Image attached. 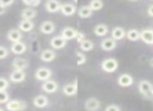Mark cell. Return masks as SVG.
I'll return each instance as SVG.
<instances>
[{"label":"cell","instance_id":"obj_32","mask_svg":"<svg viewBox=\"0 0 153 111\" xmlns=\"http://www.w3.org/2000/svg\"><path fill=\"white\" fill-rule=\"evenodd\" d=\"M22 2L30 7H37L41 3V0H22Z\"/></svg>","mask_w":153,"mask_h":111},{"label":"cell","instance_id":"obj_27","mask_svg":"<svg viewBox=\"0 0 153 111\" xmlns=\"http://www.w3.org/2000/svg\"><path fill=\"white\" fill-rule=\"evenodd\" d=\"M126 37L131 42H136V41L140 40V32L138 30H135V28H131L127 32Z\"/></svg>","mask_w":153,"mask_h":111},{"label":"cell","instance_id":"obj_26","mask_svg":"<svg viewBox=\"0 0 153 111\" xmlns=\"http://www.w3.org/2000/svg\"><path fill=\"white\" fill-rule=\"evenodd\" d=\"M94 35L98 37H105L109 33V28L106 24L101 23V24L96 25V27L94 28Z\"/></svg>","mask_w":153,"mask_h":111},{"label":"cell","instance_id":"obj_36","mask_svg":"<svg viewBox=\"0 0 153 111\" xmlns=\"http://www.w3.org/2000/svg\"><path fill=\"white\" fill-rule=\"evenodd\" d=\"M105 111H121V108H120L119 105L111 104V105H108V106L105 108Z\"/></svg>","mask_w":153,"mask_h":111},{"label":"cell","instance_id":"obj_24","mask_svg":"<svg viewBox=\"0 0 153 111\" xmlns=\"http://www.w3.org/2000/svg\"><path fill=\"white\" fill-rule=\"evenodd\" d=\"M37 16V11L34 7H26L21 11V18L24 20H33Z\"/></svg>","mask_w":153,"mask_h":111},{"label":"cell","instance_id":"obj_33","mask_svg":"<svg viewBox=\"0 0 153 111\" xmlns=\"http://www.w3.org/2000/svg\"><path fill=\"white\" fill-rule=\"evenodd\" d=\"M9 86H10L9 80L5 79V78L0 77V91L1 90H7L9 88Z\"/></svg>","mask_w":153,"mask_h":111},{"label":"cell","instance_id":"obj_18","mask_svg":"<svg viewBox=\"0 0 153 111\" xmlns=\"http://www.w3.org/2000/svg\"><path fill=\"white\" fill-rule=\"evenodd\" d=\"M7 40L11 41L12 43L19 42L22 40V32L19 28H12L9 33H7Z\"/></svg>","mask_w":153,"mask_h":111},{"label":"cell","instance_id":"obj_7","mask_svg":"<svg viewBox=\"0 0 153 111\" xmlns=\"http://www.w3.org/2000/svg\"><path fill=\"white\" fill-rule=\"evenodd\" d=\"M66 44H67V41H66L61 35L53 37V38L51 39V41H49V45H51L53 49H62L66 46Z\"/></svg>","mask_w":153,"mask_h":111},{"label":"cell","instance_id":"obj_16","mask_svg":"<svg viewBox=\"0 0 153 111\" xmlns=\"http://www.w3.org/2000/svg\"><path fill=\"white\" fill-rule=\"evenodd\" d=\"M56 30V25L53 21H49V20H46V21H43L40 25V32L44 35H51L53 34Z\"/></svg>","mask_w":153,"mask_h":111},{"label":"cell","instance_id":"obj_39","mask_svg":"<svg viewBox=\"0 0 153 111\" xmlns=\"http://www.w3.org/2000/svg\"><path fill=\"white\" fill-rule=\"evenodd\" d=\"M7 12V7H2V5L0 4V16L1 15H3V14Z\"/></svg>","mask_w":153,"mask_h":111},{"label":"cell","instance_id":"obj_40","mask_svg":"<svg viewBox=\"0 0 153 111\" xmlns=\"http://www.w3.org/2000/svg\"><path fill=\"white\" fill-rule=\"evenodd\" d=\"M150 64H151V66L153 67V58H152V59H151V60H150Z\"/></svg>","mask_w":153,"mask_h":111},{"label":"cell","instance_id":"obj_14","mask_svg":"<svg viewBox=\"0 0 153 111\" xmlns=\"http://www.w3.org/2000/svg\"><path fill=\"white\" fill-rule=\"evenodd\" d=\"M26 50H27V45L22 41L13 43L11 45V51L14 55H23Z\"/></svg>","mask_w":153,"mask_h":111},{"label":"cell","instance_id":"obj_11","mask_svg":"<svg viewBox=\"0 0 153 111\" xmlns=\"http://www.w3.org/2000/svg\"><path fill=\"white\" fill-rule=\"evenodd\" d=\"M117 41H115L114 39H112L111 37L105 38V39H103L102 42H101V48L105 51H111V50H113V49H115V47H117Z\"/></svg>","mask_w":153,"mask_h":111},{"label":"cell","instance_id":"obj_13","mask_svg":"<svg viewBox=\"0 0 153 111\" xmlns=\"http://www.w3.org/2000/svg\"><path fill=\"white\" fill-rule=\"evenodd\" d=\"M26 73L24 70H16L14 69L13 73L10 75V81L12 83H22L25 80Z\"/></svg>","mask_w":153,"mask_h":111},{"label":"cell","instance_id":"obj_35","mask_svg":"<svg viewBox=\"0 0 153 111\" xmlns=\"http://www.w3.org/2000/svg\"><path fill=\"white\" fill-rule=\"evenodd\" d=\"M84 39H86V36L85 34H84L83 32H80V30H78L76 32V40L78 43H81L82 41L84 40Z\"/></svg>","mask_w":153,"mask_h":111},{"label":"cell","instance_id":"obj_8","mask_svg":"<svg viewBox=\"0 0 153 111\" xmlns=\"http://www.w3.org/2000/svg\"><path fill=\"white\" fill-rule=\"evenodd\" d=\"M62 91L66 96H74L78 93V82L74 81V83L65 84L62 88Z\"/></svg>","mask_w":153,"mask_h":111},{"label":"cell","instance_id":"obj_41","mask_svg":"<svg viewBox=\"0 0 153 111\" xmlns=\"http://www.w3.org/2000/svg\"><path fill=\"white\" fill-rule=\"evenodd\" d=\"M0 111H4V109H3V108H1V107H0Z\"/></svg>","mask_w":153,"mask_h":111},{"label":"cell","instance_id":"obj_22","mask_svg":"<svg viewBox=\"0 0 153 111\" xmlns=\"http://www.w3.org/2000/svg\"><path fill=\"white\" fill-rule=\"evenodd\" d=\"M76 32H78V30H76V28L71 27V26H66V27H64L63 30H62L61 36L63 37L66 41L74 40V39H76Z\"/></svg>","mask_w":153,"mask_h":111},{"label":"cell","instance_id":"obj_2","mask_svg":"<svg viewBox=\"0 0 153 111\" xmlns=\"http://www.w3.org/2000/svg\"><path fill=\"white\" fill-rule=\"evenodd\" d=\"M101 68H102V70H104L105 73H114V71H117V68H119V62H117V60L114 58H107V59H105L104 61H102Z\"/></svg>","mask_w":153,"mask_h":111},{"label":"cell","instance_id":"obj_10","mask_svg":"<svg viewBox=\"0 0 153 111\" xmlns=\"http://www.w3.org/2000/svg\"><path fill=\"white\" fill-rule=\"evenodd\" d=\"M12 66L16 70H25L28 67V61L21 57H16L12 62Z\"/></svg>","mask_w":153,"mask_h":111},{"label":"cell","instance_id":"obj_15","mask_svg":"<svg viewBox=\"0 0 153 111\" xmlns=\"http://www.w3.org/2000/svg\"><path fill=\"white\" fill-rule=\"evenodd\" d=\"M48 103H49L48 98H47L46 95H44V94H39V95L35 96L34 101H33L34 106L36 107V108H40V109L47 107Z\"/></svg>","mask_w":153,"mask_h":111},{"label":"cell","instance_id":"obj_28","mask_svg":"<svg viewBox=\"0 0 153 111\" xmlns=\"http://www.w3.org/2000/svg\"><path fill=\"white\" fill-rule=\"evenodd\" d=\"M79 44H80V48H81V50L85 51V53H87V51H91L94 47V42L90 41V40H88V39H84V40L82 41L81 43H79Z\"/></svg>","mask_w":153,"mask_h":111},{"label":"cell","instance_id":"obj_42","mask_svg":"<svg viewBox=\"0 0 153 111\" xmlns=\"http://www.w3.org/2000/svg\"><path fill=\"white\" fill-rule=\"evenodd\" d=\"M129 1H138V0H129Z\"/></svg>","mask_w":153,"mask_h":111},{"label":"cell","instance_id":"obj_20","mask_svg":"<svg viewBox=\"0 0 153 111\" xmlns=\"http://www.w3.org/2000/svg\"><path fill=\"white\" fill-rule=\"evenodd\" d=\"M56 57H57V55H56V53L53 49H44V50L41 51V53H40L41 61L46 62V63L53 62L56 59Z\"/></svg>","mask_w":153,"mask_h":111},{"label":"cell","instance_id":"obj_25","mask_svg":"<svg viewBox=\"0 0 153 111\" xmlns=\"http://www.w3.org/2000/svg\"><path fill=\"white\" fill-rule=\"evenodd\" d=\"M94 14L92 10L90 9L89 5H82L79 10H78V15H79L80 18H83V19H87V18H90Z\"/></svg>","mask_w":153,"mask_h":111},{"label":"cell","instance_id":"obj_19","mask_svg":"<svg viewBox=\"0 0 153 111\" xmlns=\"http://www.w3.org/2000/svg\"><path fill=\"white\" fill-rule=\"evenodd\" d=\"M60 11L66 17H71V16H74L76 14V7L74 3H63L61 5V10Z\"/></svg>","mask_w":153,"mask_h":111},{"label":"cell","instance_id":"obj_9","mask_svg":"<svg viewBox=\"0 0 153 111\" xmlns=\"http://www.w3.org/2000/svg\"><path fill=\"white\" fill-rule=\"evenodd\" d=\"M133 77L129 73H122L117 78V85L121 86V87H129L133 84Z\"/></svg>","mask_w":153,"mask_h":111},{"label":"cell","instance_id":"obj_6","mask_svg":"<svg viewBox=\"0 0 153 111\" xmlns=\"http://www.w3.org/2000/svg\"><path fill=\"white\" fill-rule=\"evenodd\" d=\"M41 88H42L43 91L46 92V93H55V92L59 89V85H58V83L56 81L49 79L43 82L42 85H41Z\"/></svg>","mask_w":153,"mask_h":111},{"label":"cell","instance_id":"obj_5","mask_svg":"<svg viewBox=\"0 0 153 111\" xmlns=\"http://www.w3.org/2000/svg\"><path fill=\"white\" fill-rule=\"evenodd\" d=\"M84 108L86 111H98L101 108V102L97 98H88L84 103Z\"/></svg>","mask_w":153,"mask_h":111},{"label":"cell","instance_id":"obj_4","mask_svg":"<svg viewBox=\"0 0 153 111\" xmlns=\"http://www.w3.org/2000/svg\"><path fill=\"white\" fill-rule=\"evenodd\" d=\"M53 75V71L51 69H49L48 67H40L38 68L36 71H35V78L38 81H46V80H49Z\"/></svg>","mask_w":153,"mask_h":111},{"label":"cell","instance_id":"obj_44","mask_svg":"<svg viewBox=\"0 0 153 111\" xmlns=\"http://www.w3.org/2000/svg\"><path fill=\"white\" fill-rule=\"evenodd\" d=\"M152 1H153V0H152Z\"/></svg>","mask_w":153,"mask_h":111},{"label":"cell","instance_id":"obj_23","mask_svg":"<svg viewBox=\"0 0 153 111\" xmlns=\"http://www.w3.org/2000/svg\"><path fill=\"white\" fill-rule=\"evenodd\" d=\"M35 27V23L33 20H24L22 19L21 21L19 22L18 24V28H19L21 32H24V33H30L34 30Z\"/></svg>","mask_w":153,"mask_h":111},{"label":"cell","instance_id":"obj_31","mask_svg":"<svg viewBox=\"0 0 153 111\" xmlns=\"http://www.w3.org/2000/svg\"><path fill=\"white\" fill-rule=\"evenodd\" d=\"M10 101V93L7 90L0 91V104H7Z\"/></svg>","mask_w":153,"mask_h":111},{"label":"cell","instance_id":"obj_17","mask_svg":"<svg viewBox=\"0 0 153 111\" xmlns=\"http://www.w3.org/2000/svg\"><path fill=\"white\" fill-rule=\"evenodd\" d=\"M61 3L58 0H47L45 2V10L48 13H58L61 10Z\"/></svg>","mask_w":153,"mask_h":111},{"label":"cell","instance_id":"obj_21","mask_svg":"<svg viewBox=\"0 0 153 111\" xmlns=\"http://www.w3.org/2000/svg\"><path fill=\"white\" fill-rule=\"evenodd\" d=\"M126 34H127V32L125 30V28L121 27V26H115L111 30V38L114 39L115 41L123 40L126 37Z\"/></svg>","mask_w":153,"mask_h":111},{"label":"cell","instance_id":"obj_30","mask_svg":"<svg viewBox=\"0 0 153 111\" xmlns=\"http://www.w3.org/2000/svg\"><path fill=\"white\" fill-rule=\"evenodd\" d=\"M76 64L79 66H82L83 64H85L86 62V56L83 51H76Z\"/></svg>","mask_w":153,"mask_h":111},{"label":"cell","instance_id":"obj_3","mask_svg":"<svg viewBox=\"0 0 153 111\" xmlns=\"http://www.w3.org/2000/svg\"><path fill=\"white\" fill-rule=\"evenodd\" d=\"M5 108L7 111H24L27 108V104L22 100H10L5 104Z\"/></svg>","mask_w":153,"mask_h":111},{"label":"cell","instance_id":"obj_12","mask_svg":"<svg viewBox=\"0 0 153 111\" xmlns=\"http://www.w3.org/2000/svg\"><path fill=\"white\" fill-rule=\"evenodd\" d=\"M140 40L148 45H153V28H145L140 30Z\"/></svg>","mask_w":153,"mask_h":111},{"label":"cell","instance_id":"obj_34","mask_svg":"<svg viewBox=\"0 0 153 111\" xmlns=\"http://www.w3.org/2000/svg\"><path fill=\"white\" fill-rule=\"evenodd\" d=\"M10 53V50L5 46H0V60L7 58V56Z\"/></svg>","mask_w":153,"mask_h":111},{"label":"cell","instance_id":"obj_1","mask_svg":"<svg viewBox=\"0 0 153 111\" xmlns=\"http://www.w3.org/2000/svg\"><path fill=\"white\" fill-rule=\"evenodd\" d=\"M138 91L143 96L148 98H153V85L148 80H142L138 83Z\"/></svg>","mask_w":153,"mask_h":111},{"label":"cell","instance_id":"obj_37","mask_svg":"<svg viewBox=\"0 0 153 111\" xmlns=\"http://www.w3.org/2000/svg\"><path fill=\"white\" fill-rule=\"evenodd\" d=\"M15 2V0H0V4L4 7H11L13 3Z\"/></svg>","mask_w":153,"mask_h":111},{"label":"cell","instance_id":"obj_29","mask_svg":"<svg viewBox=\"0 0 153 111\" xmlns=\"http://www.w3.org/2000/svg\"><path fill=\"white\" fill-rule=\"evenodd\" d=\"M88 5H89L90 9L92 10V12H98L103 9L104 3H103L102 0H90V2Z\"/></svg>","mask_w":153,"mask_h":111},{"label":"cell","instance_id":"obj_43","mask_svg":"<svg viewBox=\"0 0 153 111\" xmlns=\"http://www.w3.org/2000/svg\"><path fill=\"white\" fill-rule=\"evenodd\" d=\"M74 3H76V2H78V0H74Z\"/></svg>","mask_w":153,"mask_h":111},{"label":"cell","instance_id":"obj_38","mask_svg":"<svg viewBox=\"0 0 153 111\" xmlns=\"http://www.w3.org/2000/svg\"><path fill=\"white\" fill-rule=\"evenodd\" d=\"M147 13H148V15L150 16V17H153V4L149 5L148 10H147Z\"/></svg>","mask_w":153,"mask_h":111}]
</instances>
